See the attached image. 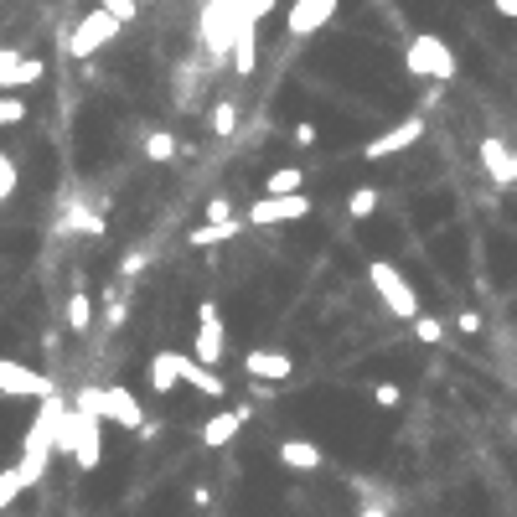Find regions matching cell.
Masks as SVG:
<instances>
[{"instance_id":"cell-1","label":"cell","mask_w":517,"mask_h":517,"mask_svg":"<svg viewBox=\"0 0 517 517\" xmlns=\"http://www.w3.org/2000/svg\"><path fill=\"white\" fill-rule=\"evenodd\" d=\"M63 419H68V409L57 404V393H52V399H42V414L32 419L26 445H21V461H16L26 486H37L47 476V461H52V450H57V430H63Z\"/></svg>"},{"instance_id":"cell-2","label":"cell","mask_w":517,"mask_h":517,"mask_svg":"<svg viewBox=\"0 0 517 517\" xmlns=\"http://www.w3.org/2000/svg\"><path fill=\"white\" fill-rule=\"evenodd\" d=\"M78 409L104 419V424H119V430H130V435H150V419H145L140 399L125 383H114V388H83L78 393Z\"/></svg>"},{"instance_id":"cell-3","label":"cell","mask_w":517,"mask_h":517,"mask_svg":"<svg viewBox=\"0 0 517 517\" xmlns=\"http://www.w3.org/2000/svg\"><path fill=\"white\" fill-rule=\"evenodd\" d=\"M404 68H409L414 78H424V83H450L455 73H461V63H455L450 42L435 37V32L409 37V47H404Z\"/></svg>"},{"instance_id":"cell-4","label":"cell","mask_w":517,"mask_h":517,"mask_svg":"<svg viewBox=\"0 0 517 517\" xmlns=\"http://www.w3.org/2000/svg\"><path fill=\"white\" fill-rule=\"evenodd\" d=\"M368 280H373V295L383 300V306L399 316V321H414L424 306H419V295H414V285L399 275V264H388V259H373L368 264Z\"/></svg>"},{"instance_id":"cell-5","label":"cell","mask_w":517,"mask_h":517,"mask_svg":"<svg viewBox=\"0 0 517 517\" xmlns=\"http://www.w3.org/2000/svg\"><path fill=\"white\" fill-rule=\"evenodd\" d=\"M311 218V197L306 192H290V197H259L249 212H243V223L249 228H280V223H306Z\"/></svg>"},{"instance_id":"cell-6","label":"cell","mask_w":517,"mask_h":517,"mask_svg":"<svg viewBox=\"0 0 517 517\" xmlns=\"http://www.w3.org/2000/svg\"><path fill=\"white\" fill-rule=\"evenodd\" d=\"M119 32H125V21H119V16H109L104 6L99 11H88L78 26H73V37H68V52L78 57V63H83V57H94V52H104Z\"/></svg>"},{"instance_id":"cell-7","label":"cell","mask_w":517,"mask_h":517,"mask_svg":"<svg viewBox=\"0 0 517 517\" xmlns=\"http://www.w3.org/2000/svg\"><path fill=\"white\" fill-rule=\"evenodd\" d=\"M52 378L47 373H37V368H26V362H16V357H0V399H52Z\"/></svg>"},{"instance_id":"cell-8","label":"cell","mask_w":517,"mask_h":517,"mask_svg":"<svg viewBox=\"0 0 517 517\" xmlns=\"http://www.w3.org/2000/svg\"><path fill=\"white\" fill-rule=\"evenodd\" d=\"M223 347H228L223 311H218V300H202V306H197V342H192V357L207 362V368H218V362H223Z\"/></svg>"},{"instance_id":"cell-9","label":"cell","mask_w":517,"mask_h":517,"mask_svg":"<svg viewBox=\"0 0 517 517\" xmlns=\"http://www.w3.org/2000/svg\"><path fill=\"white\" fill-rule=\"evenodd\" d=\"M476 156H481V171L492 176V187H502V192L517 187V145H507L502 135H486L476 145Z\"/></svg>"},{"instance_id":"cell-10","label":"cell","mask_w":517,"mask_h":517,"mask_svg":"<svg viewBox=\"0 0 517 517\" xmlns=\"http://www.w3.org/2000/svg\"><path fill=\"white\" fill-rule=\"evenodd\" d=\"M419 140H424V119L409 114V119H399V125H388L383 135H373L368 145H362V156H368V161H388V156H399V150H409Z\"/></svg>"},{"instance_id":"cell-11","label":"cell","mask_w":517,"mask_h":517,"mask_svg":"<svg viewBox=\"0 0 517 517\" xmlns=\"http://www.w3.org/2000/svg\"><path fill=\"white\" fill-rule=\"evenodd\" d=\"M243 373L254 383H285L295 373V357L280 347H254V352H243Z\"/></svg>"},{"instance_id":"cell-12","label":"cell","mask_w":517,"mask_h":517,"mask_svg":"<svg viewBox=\"0 0 517 517\" xmlns=\"http://www.w3.org/2000/svg\"><path fill=\"white\" fill-rule=\"evenodd\" d=\"M42 73H47V63L42 57H26V52H16V47H0V88H26V83H42Z\"/></svg>"},{"instance_id":"cell-13","label":"cell","mask_w":517,"mask_h":517,"mask_svg":"<svg viewBox=\"0 0 517 517\" xmlns=\"http://www.w3.org/2000/svg\"><path fill=\"white\" fill-rule=\"evenodd\" d=\"M331 16H337V0H290L285 26H290V37H311V32H321Z\"/></svg>"},{"instance_id":"cell-14","label":"cell","mask_w":517,"mask_h":517,"mask_svg":"<svg viewBox=\"0 0 517 517\" xmlns=\"http://www.w3.org/2000/svg\"><path fill=\"white\" fill-rule=\"evenodd\" d=\"M243 424H249V409H223V414H212L207 424H202V430H197V440L207 445V450H223L238 430H243Z\"/></svg>"},{"instance_id":"cell-15","label":"cell","mask_w":517,"mask_h":517,"mask_svg":"<svg viewBox=\"0 0 517 517\" xmlns=\"http://www.w3.org/2000/svg\"><path fill=\"white\" fill-rule=\"evenodd\" d=\"M280 466H285V471H300V476H311V471H321V466H326V455H321V445H316V440L290 435V440L280 445Z\"/></svg>"},{"instance_id":"cell-16","label":"cell","mask_w":517,"mask_h":517,"mask_svg":"<svg viewBox=\"0 0 517 517\" xmlns=\"http://www.w3.org/2000/svg\"><path fill=\"white\" fill-rule=\"evenodd\" d=\"M181 383L197 388V393H207V399H223V393H228L223 373H218V368H207V362H197L192 352H181Z\"/></svg>"},{"instance_id":"cell-17","label":"cell","mask_w":517,"mask_h":517,"mask_svg":"<svg viewBox=\"0 0 517 517\" xmlns=\"http://www.w3.org/2000/svg\"><path fill=\"white\" fill-rule=\"evenodd\" d=\"M181 388V352H156L150 357V393H176Z\"/></svg>"},{"instance_id":"cell-18","label":"cell","mask_w":517,"mask_h":517,"mask_svg":"<svg viewBox=\"0 0 517 517\" xmlns=\"http://www.w3.org/2000/svg\"><path fill=\"white\" fill-rule=\"evenodd\" d=\"M243 228H249L243 218H228V223H202V228H192V233H187V243H192V249H212V243H228V238H238Z\"/></svg>"},{"instance_id":"cell-19","label":"cell","mask_w":517,"mask_h":517,"mask_svg":"<svg viewBox=\"0 0 517 517\" xmlns=\"http://www.w3.org/2000/svg\"><path fill=\"white\" fill-rule=\"evenodd\" d=\"M300 187H306V171H300V166H280V171L264 176V192H269V197H290V192H300Z\"/></svg>"},{"instance_id":"cell-20","label":"cell","mask_w":517,"mask_h":517,"mask_svg":"<svg viewBox=\"0 0 517 517\" xmlns=\"http://www.w3.org/2000/svg\"><path fill=\"white\" fill-rule=\"evenodd\" d=\"M68 326H73V331L94 326V300H88V290H73V300H68Z\"/></svg>"},{"instance_id":"cell-21","label":"cell","mask_w":517,"mask_h":517,"mask_svg":"<svg viewBox=\"0 0 517 517\" xmlns=\"http://www.w3.org/2000/svg\"><path fill=\"white\" fill-rule=\"evenodd\" d=\"M233 130H238V104H233V99H218V109H212V135L228 140Z\"/></svg>"},{"instance_id":"cell-22","label":"cell","mask_w":517,"mask_h":517,"mask_svg":"<svg viewBox=\"0 0 517 517\" xmlns=\"http://www.w3.org/2000/svg\"><path fill=\"white\" fill-rule=\"evenodd\" d=\"M378 187H357L352 197H347V212H352V218H373V212H378Z\"/></svg>"},{"instance_id":"cell-23","label":"cell","mask_w":517,"mask_h":517,"mask_svg":"<svg viewBox=\"0 0 517 517\" xmlns=\"http://www.w3.org/2000/svg\"><path fill=\"white\" fill-rule=\"evenodd\" d=\"M26 492V481H21V466H6V471H0V512H6L16 497Z\"/></svg>"},{"instance_id":"cell-24","label":"cell","mask_w":517,"mask_h":517,"mask_svg":"<svg viewBox=\"0 0 517 517\" xmlns=\"http://www.w3.org/2000/svg\"><path fill=\"white\" fill-rule=\"evenodd\" d=\"M145 156H150V161H171V156H176V135L150 130V135H145Z\"/></svg>"},{"instance_id":"cell-25","label":"cell","mask_w":517,"mask_h":517,"mask_svg":"<svg viewBox=\"0 0 517 517\" xmlns=\"http://www.w3.org/2000/svg\"><path fill=\"white\" fill-rule=\"evenodd\" d=\"M26 119V99L11 94V88H0V125H21Z\"/></svg>"},{"instance_id":"cell-26","label":"cell","mask_w":517,"mask_h":517,"mask_svg":"<svg viewBox=\"0 0 517 517\" xmlns=\"http://www.w3.org/2000/svg\"><path fill=\"white\" fill-rule=\"evenodd\" d=\"M414 337H419L424 347H435V342L445 337V326H440L435 316H424V311H419V316H414Z\"/></svg>"},{"instance_id":"cell-27","label":"cell","mask_w":517,"mask_h":517,"mask_svg":"<svg viewBox=\"0 0 517 517\" xmlns=\"http://www.w3.org/2000/svg\"><path fill=\"white\" fill-rule=\"evenodd\" d=\"M68 233H104V218H99V212H73V218H68Z\"/></svg>"},{"instance_id":"cell-28","label":"cell","mask_w":517,"mask_h":517,"mask_svg":"<svg viewBox=\"0 0 517 517\" xmlns=\"http://www.w3.org/2000/svg\"><path fill=\"white\" fill-rule=\"evenodd\" d=\"M99 6H104L109 16H119V21H125V26H130V21L140 16V6H135V0H99Z\"/></svg>"},{"instance_id":"cell-29","label":"cell","mask_w":517,"mask_h":517,"mask_svg":"<svg viewBox=\"0 0 517 517\" xmlns=\"http://www.w3.org/2000/svg\"><path fill=\"white\" fill-rule=\"evenodd\" d=\"M16 192V161L11 156H0V202H6Z\"/></svg>"},{"instance_id":"cell-30","label":"cell","mask_w":517,"mask_h":517,"mask_svg":"<svg viewBox=\"0 0 517 517\" xmlns=\"http://www.w3.org/2000/svg\"><path fill=\"white\" fill-rule=\"evenodd\" d=\"M373 399H378L383 409H399V399H404V388H399V383H378V388H373Z\"/></svg>"},{"instance_id":"cell-31","label":"cell","mask_w":517,"mask_h":517,"mask_svg":"<svg viewBox=\"0 0 517 517\" xmlns=\"http://www.w3.org/2000/svg\"><path fill=\"white\" fill-rule=\"evenodd\" d=\"M228 218H233V202L228 197H212L207 202V223H228Z\"/></svg>"},{"instance_id":"cell-32","label":"cell","mask_w":517,"mask_h":517,"mask_svg":"<svg viewBox=\"0 0 517 517\" xmlns=\"http://www.w3.org/2000/svg\"><path fill=\"white\" fill-rule=\"evenodd\" d=\"M455 326H461L466 337H476V331H481V316H476V311H461V316H455Z\"/></svg>"},{"instance_id":"cell-33","label":"cell","mask_w":517,"mask_h":517,"mask_svg":"<svg viewBox=\"0 0 517 517\" xmlns=\"http://www.w3.org/2000/svg\"><path fill=\"white\" fill-rule=\"evenodd\" d=\"M492 6H497L502 21H517V0H492Z\"/></svg>"},{"instance_id":"cell-34","label":"cell","mask_w":517,"mask_h":517,"mask_svg":"<svg viewBox=\"0 0 517 517\" xmlns=\"http://www.w3.org/2000/svg\"><path fill=\"white\" fill-rule=\"evenodd\" d=\"M295 140L300 145H316V125H295Z\"/></svg>"},{"instance_id":"cell-35","label":"cell","mask_w":517,"mask_h":517,"mask_svg":"<svg viewBox=\"0 0 517 517\" xmlns=\"http://www.w3.org/2000/svg\"><path fill=\"white\" fill-rule=\"evenodd\" d=\"M357 517H388V512H383V507H362Z\"/></svg>"}]
</instances>
